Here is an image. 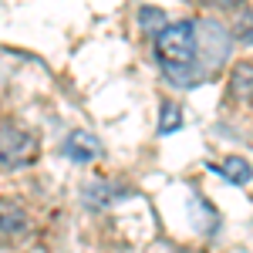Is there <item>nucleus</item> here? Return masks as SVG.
<instances>
[{
  "label": "nucleus",
  "instance_id": "nucleus-1",
  "mask_svg": "<svg viewBox=\"0 0 253 253\" xmlns=\"http://www.w3.org/2000/svg\"><path fill=\"white\" fill-rule=\"evenodd\" d=\"M199 34L203 31L193 20L166 24L156 34V58L172 84H196L199 78L213 75V68H219V61L210 58Z\"/></svg>",
  "mask_w": 253,
  "mask_h": 253
},
{
  "label": "nucleus",
  "instance_id": "nucleus-2",
  "mask_svg": "<svg viewBox=\"0 0 253 253\" xmlns=\"http://www.w3.org/2000/svg\"><path fill=\"white\" fill-rule=\"evenodd\" d=\"M34 149H38V142H34V135L27 128H20V125H0V166L17 169V166L34 159Z\"/></svg>",
  "mask_w": 253,
  "mask_h": 253
},
{
  "label": "nucleus",
  "instance_id": "nucleus-3",
  "mask_svg": "<svg viewBox=\"0 0 253 253\" xmlns=\"http://www.w3.org/2000/svg\"><path fill=\"white\" fill-rule=\"evenodd\" d=\"M64 156L75 159V162H91V159L101 156V142L78 128V132H71V135L64 138Z\"/></svg>",
  "mask_w": 253,
  "mask_h": 253
},
{
  "label": "nucleus",
  "instance_id": "nucleus-4",
  "mask_svg": "<svg viewBox=\"0 0 253 253\" xmlns=\"http://www.w3.org/2000/svg\"><path fill=\"white\" fill-rule=\"evenodd\" d=\"M122 196H125V189H122L118 182L101 179V182H91V186L84 189V203L95 206V210H105V206H112L115 199H122Z\"/></svg>",
  "mask_w": 253,
  "mask_h": 253
},
{
  "label": "nucleus",
  "instance_id": "nucleus-5",
  "mask_svg": "<svg viewBox=\"0 0 253 253\" xmlns=\"http://www.w3.org/2000/svg\"><path fill=\"white\" fill-rule=\"evenodd\" d=\"M216 172L223 175V179H230L233 186H247V182L253 179V169H250V162H247V159H240V156L226 159L223 166H216Z\"/></svg>",
  "mask_w": 253,
  "mask_h": 253
},
{
  "label": "nucleus",
  "instance_id": "nucleus-6",
  "mask_svg": "<svg viewBox=\"0 0 253 253\" xmlns=\"http://www.w3.org/2000/svg\"><path fill=\"white\" fill-rule=\"evenodd\" d=\"M24 230V213H20L17 203H0V233L14 236Z\"/></svg>",
  "mask_w": 253,
  "mask_h": 253
},
{
  "label": "nucleus",
  "instance_id": "nucleus-7",
  "mask_svg": "<svg viewBox=\"0 0 253 253\" xmlns=\"http://www.w3.org/2000/svg\"><path fill=\"white\" fill-rule=\"evenodd\" d=\"M233 95L240 101H253V64H240L233 71Z\"/></svg>",
  "mask_w": 253,
  "mask_h": 253
},
{
  "label": "nucleus",
  "instance_id": "nucleus-8",
  "mask_svg": "<svg viewBox=\"0 0 253 253\" xmlns=\"http://www.w3.org/2000/svg\"><path fill=\"white\" fill-rule=\"evenodd\" d=\"M179 125H182V112L175 108L172 101H166V105H162V122H159V132H162V135H169V132H175Z\"/></svg>",
  "mask_w": 253,
  "mask_h": 253
},
{
  "label": "nucleus",
  "instance_id": "nucleus-9",
  "mask_svg": "<svg viewBox=\"0 0 253 253\" xmlns=\"http://www.w3.org/2000/svg\"><path fill=\"white\" fill-rule=\"evenodd\" d=\"M142 27L156 38L159 31L166 27V14H162V10H152V7H142Z\"/></svg>",
  "mask_w": 253,
  "mask_h": 253
},
{
  "label": "nucleus",
  "instance_id": "nucleus-10",
  "mask_svg": "<svg viewBox=\"0 0 253 253\" xmlns=\"http://www.w3.org/2000/svg\"><path fill=\"white\" fill-rule=\"evenodd\" d=\"M206 3H210V7H226V10H230V7H236L240 0H206Z\"/></svg>",
  "mask_w": 253,
  "mask_h": 253
}]
</instances>
